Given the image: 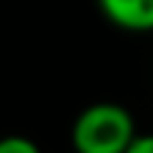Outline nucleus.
<instances>
[{"mask_svg":"<svg viewBox=\"0 0 153 153\" xmlns=\"http://www.w3.org/2000/svg\"><path fill=\"white\" fill-rule=\"evenodd\" d=\"M0 153H41L29 136H3L0 139Z\"/></svg>","mask_w":153,"mask_h":153,"instance_id":"3","label":"nucleus"},{"mask_svg":"<svg viewBox=\"0 0 153 153\" xmlns=\"http://www.w3.org/2000/svg\"><path fill=\"white\" fill-rule=\"evenodd\" d=\"M107 23L121 32H153V0H95Z\"/></svg>","mask_w":153,"mask_h":153,"instance_id":"2","label":"nucleus"},{"mask_svg":"<svg viewBox=\"0 0 153 153\" xmlns=\"http://www.w3.org/2000/svg\"><path fill=\"white\" fill-rule=\"evenodd\" d=\"M136 136V119L116 101H95L75 116L69 142L75 153H124Z\"/></svg>","mask_w":153,"mask_h":153,"instance_id":"1","label":"nucleus"},{"mask_svg":"<svg viewBox=\"0 0 153 153\" xmlns=\"http://www.w3.org/2000/svg\"><path fill=\"white\" fill-rule=\"evenodd\" d=\"M124 153H153V133H136Z\"/></svg>","mask_w":153,"mask_h":153,"instance_id":"4","label":"nucleus"}]
</instances>
